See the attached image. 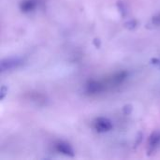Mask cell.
I'll return each mask as SVG.
<instances>
[{
  "label": "cell",
  "instance_id": "7",
  "mask_svg": "<svg viewBox=\"0 0 160 160\" xmlns=\"http://www.w3.org/2000/svg\"><path fill=\"white\" fill-rule=\"evenodd\" d=\"M156 62H157V63H154V64H156L157 66H158V67L160 68V59H158V60H156Z\"/></svg>",
  "mask_w": 160,
  "mask_h": 160
},
{
  "label": "cell",
  "instance_id": "5",
  "mask_svg": "<svg viewBox=\"0 0 160 160\" xmlns=\"http://www.w3.org/2000/svg\"><path fill=\"white\" fill-rule=\"evenodd\" d=\"M37 4H36V1L35 0H24L21 3V9L22 11L23 12H29V11H32L35 8H36Z\"/></svg>",
  "mask_w": 160,
  "mask_h": 160
},
{
  "label": "cell",
  "instance_id": "3",
  "mask_svg": "<svg viewBox=\"0 0 160 160\" xmlns=\"http://www.w3.org/2000/svg\"><path fill=\"white\" fill-rule=\"evenodd\" d=\"M55 147H56V150L59 153L63 154V155L69 156V157H73L74 156V151H73L72 147L68 143H67V142H58L55 145Z\"/></svg>",
  "mask_w": 160,
  "mask_h": 160
},
{
  "label": "cell",
  "instance_id": "6",
  "mask_svg": "<svg viewBox=\"0 0 160 160\" xmlns=\"http://www.w3.org/2000/svg\"><path fill=\"white\" fill-rule=\"evenodd\" d=\"M160 142V134L158 132H155L152 134L149 140V146L151 149H155Z\"/></svg>",
  "mask_w": 160,
  "mask_h": 160
},
{
  "label": "cell",
  "instance_id": "1",
  "mask_svg": "<svg viewBox=\"0 0 160 160\" xmlns=\"http://www.w3.org/2000/svg\"><path fill=\"white\" fill-rule=\"evenodd\" d=\"M22 64V60L19 57H10V58H7L2 60L0 68H1V71H7V70H10V69H14L19 68L21 65Z\"/></svg>",
  "mask_w": 160,
  "mask_h": 160
},
{
  "label": "cell",
  "instance_id": "4",
  "mask_svg": "<svg viewBox=\"0 0 160 160\" xmlns=\"http://www.w3.org/2000/svg\"><path fill=\"white\" fill-rule=\"evenodd\" d=\"M103 89V86L101 83H99L98 82L96 81H91L87 83L86 85V91L89 94H97L101 92Z\"/></svg>",
  "mask_w": 160,
  "mask_h": 160
},
{
  "label": "cell",
  "instance_id": "2",
  "mask_svg": "<svg viewBox=\"0 0 160 160\" xmlns=\"http://www.w3.org/2000/svg\"><path fill=\"white\" fill-rule=\"evenodd\" d=\"M95 128L98 132H108L112 128V124L108 118L99 117L95 122Z\"/></svg>",
  "mask_w": 160,
  "mask_h": 160
}]
</instances>
